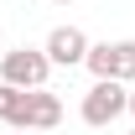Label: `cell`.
<instances>
[{"instance_id":"1","label":"cell","mask_w":135,"mask_h":135,"mask_svg":"<svg viewBox=\"0 0 135 135\" xmlns=\"http://www.w3.org/2000/svg\"><path fill=\"white\" fill-rule=\"evenodd\" d=\"M125 104H130V88L114 83V78H94V88L83 94V104H78V114H83L88 130H104V125H114L119 114H125Z\"/></svg>"},{"instance_id":"2","label":"cell","mask_w":135,"mask_h":135,"mask_svg":"<svg viewBox=\"0 0 135 135\" xmlns=\"http://www.w3.org/2000/svg\"><path fill=\"white\" fill-rule=\"evenodd\" d=\"M52 78V62L42 57V47H16V52H5L0 57V83H11V88H47Z\"/></svg>"},{"instance_id":"3","label":"cell","mask_w":135,"mask_h":135,"mask_svg":"<svg viewBox=\"0 0 135 135\" xmlns=\"http://www.w3.org/2000/svg\"><path fill=\"white\" fill-rule=\"evenodd\" d=\"M62 119V99L52 94V88H26V104H21V114H16V125L11 130H52Z\"/></svg>"},{"instance_id":"4","label":"cell","mask_w":135,"mask_h":135,"mask_svg":"<svg viewBox=\"0 0 135 135\" xmlns=\"http://www.w3.org/2000/svg\"><path fill=\"white\" fill-rule=\"evenodd\" d=\"M83 52H88V36L78 31V26H52L42 57H47L52 68H78V62H83Z\"/></svg>"},{"instance_id":"5","label":"cell","mask_w":135,"mask_h":135,"mask_svg":"<svg viewBox=\"0 0 135 135\" xmlns=\"http://www.w3.org/2000/svg\"><path fill=\"white\" fill-rule=\"evenodd\" d=\"M109 78L114 83H135V42H109Z\"/></svg>"},{"instance_id":"6","label":"cell","mask_w":135,"mask_h":135,"mask_svg":"<svg viewBox=\"0 0 135 135\" xmlns=\"http://www.w3.org/2000/svg\"><path fill=\"white\" fill-rule=\"evenodd\" d=\"M21 104H26V94H21V88H11V83H0V125H16V114H21Z\"/></svg>"},{"instance_id":"7","label":"cell","mask_w":135,"mask_h":135,"mask_svg":"<svg viewBox=\"0 0 135 135\" xmlns=\"http://www.w3.org/2000/svg\"><path fill=\"white\" fill-rule=\"evenodd\" d=\"M125 109H130V114H135V88H130V104H125Z\"/></svg>"},{"instance_id":"8","label":"cell","mask_w":135,"mask_h":135,"mask_svg":"<svg viewBox=\"0 0 135 135\" xmlns=\"http://www.w3.org/2000/svg\"><path fill=\"white\" fill-rule=\"evenodd\" d=\"M52 5H73V0H52Z\"/></svg>"},{"instance_id":"9","label":"cell","mask_w":135,"mask_h":135,"mask_svg":"<svg viewBox=\"0 0 135 135\" xmlns=\"http://www.w3.org/2000/svg\"><path fill=\"white\" fill-rule=\"evenodd\" d=\"M16 135H36V130H16Z\"/></svg>"},{"instance_id":"10","label":"cell","mask_w":135,"mask_h":135,"mask_svg":"<svg viewBox=\"0 0 135 135\" xmlns=\"http://www.w3.org/2000/svg\"><path fill=\"white\" fill-rule=\"evenodd\" d=\"M130 135H135V130H130Z\"/></svg>"}]
</instances>
